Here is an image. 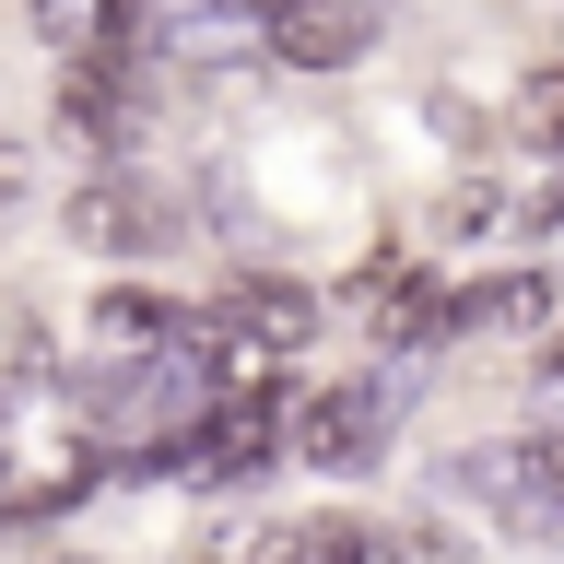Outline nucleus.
Masks as SVG:
<instances>
[{
	"instance_id": "f257e3e1",
	"label": "nucleus",
	"mask_w": 564,
	"mask_h": 564,
	"mask_svg": "<svg viewBox=\"0 0 564 564\" xmlns=\"http://www.w3.org/2000/svg\"><path fill=\"white\" fill-rule=\"evenodd\" d=\"M282 447H294V388H247V400H212L200 412V435L176 447V470L212 482V494H236V482H259Z\"/></svg>"
},
{
	"instance_id": "f03ea898",
	"label": "nucleus",
	"mask_w": 564,
	"mask_h": 564,
	"mask_svg": "<svg viewBox=\"0 0 564 564\" xmlns=\"http://www.w3.org/2000/svg\"><path fill=\"white\" fill-rule=\"evenodd\" d=\"M388 423H400V377H329L317 400H294V458L306 470H365L388 447Z\"/></svg>"
},
{
	"instance_id": "7ed1b4c3",
	"label": "nucleus",
	"mask_w": 564,
	"mask_h": 564,
	"mask_svg": "<svg viewBox=\"0 0 564 564\" xmlns=\"http://www.w3.org/2000/svg\"><path fill=\"white\" fill-rule=\"evenodd\" d=\"M106 470V447L83 435V412H59L47 435H24V447H0V529H24V518H59L70 494Z\"/></svg>"
},
{
	"instance_id": "20e7f679",
	"label": "nucleus",
	"mask_w": 564,
	"mask_h": 564,
	"mask_svg": "<svg viewBox=\"0 0 564 564\" xmlns=\"http://www.w3.org/2000/svg\"><path fill=\"white\" fill-rule=\"evenodd\" d=\"M388 0H294V12H271V59L282 70H352L365 47H377Z\"/></svg>"
},
{
	"instance_id": "39448f33",
	"label": "nucleus",
	"mask_w": 564,
	"mask_h": 564,
	"mask_svg": "<svg viewBox=\"0 0 564 564\" xmlns=\"http://www.w3.org/2000/svg\"><path fill=\"white\" fill-rule=\"evenodd\" d=\"M165 59L176 70H259V59H271V12H247V0L176 12V24H165Z\"/></svg>"
},
{
	"instance_id": "423d86ee",
	"label": "nucleus",
	"mask_w": 564,
	"mask_h": 564,
	"mask_svg": "<svg viewBox=\"0 0 564 564\" xmlns=\"http://www.w3.org/2000/svg\"><path fill=\"white\" fill-rule=\"evenodd\" d=\"M212 317H224V329H247V341L282 365V352H306V341H317V317H329V306H317L306 282H271V271H259V282H236Z\"/></svg>"
},
{
	"instance_id": "0eeeda50",
	"label": "nucleus",
	"mask_w": 564,
	"mask_h": 564,
	"mask_svg": "<svg viewBox=\"0 0 564 564\" xmlns=\"http://www.w3.org/2000/svg\"><path fill=\"white\" fill-rule=\"evenodd\" d=\"M70 236L83 247H165L176 236V212L141 188V176H95L83 200H70Z\"/></svg>"
},
{
	"instance_id": "6e6552de",
	"label": "nucleus",
	"mask_w": 564,
	"mask_h": 564,
	"mask_svg": "<svg viewBox=\"0 0 564 564\" xmlns=\"http://www.w3.org/2000/svg\"><path fill=\"white\" fill-rule=\"evenodd\" d=\"M130 70H118V47H106V59H70L59 70V130L70 141H130Z\"/></svg>"
},
{
	"instance_id": "1a4fd4ad",
	"label": "nucleus",
	"mask_w": 564,
	"mask_h": 564,
	"mask_svg": "<svg viewBox=\"0 0 564 564\" xmlns=\"http://www.w3.org/2000/svg\"><path fill=\"white\" fill-rule=\"evenodd\" d=\"M553 306H564L553 271H494V282H470V329H541Z\"/></svg>"
},
{
	"instance_id": "9d476101",
	"label": "nucleus",
	"mask_w": 564,
	"mask_h": 564,
	"mask_svg": "<svg viewBox=\"0 0 564 564\" xmlns=\"http://www.w3.org/2000/svg\"><path fill=\"white\" fill-rule=\"evenodd\" d=\"M35 35L59 59H106L118 47V0H35Z\"/></svg>"
},
{
	"instance_id": "9b49d317",
	"label": "nucleus",
	"mask_w": 564,
	"mask_h": 564,
	"mask_svg": "<svg viewBox=\"0 0 564 564\" xmlns=\"http://www.w3.org/2000/svg\"><path fill=\"white\" fill-rule=\"evenodd\" d=\"M506 130L529 141V153H564V59H541L518 83V106H506Z\"/></svg>"
},
{
	"instance_id": "f8f14e48",
	"label": "nucleus",
	"mask_w": 564,
	"mask_h": 564,
	"mask_svg": "<svg viewBox=\"0 0 564 564\" xmlns=\"http://www.w3.org/2000/svg\"><path fill=\"white\" fill-rule=\"evenodd\" d=\"M95 341H118V352H153V341H176V317L153 306V294H106V306H95Z\"/></svg>"
},
{
	"instance_id": "ddd939ff",
	"label": "nucleus",
	"mask_w": 564,
	"mask_h": 564,
	"mask_svg": "<svg viewBox=\"0 0 564 564\" xmlns=\"http://www.w3.org/2000/svg\"><path fill=\"white\" fill-rule=\"evenodd\" d=\"M435 224H447V236H482V224H506V200H494V176H458L447 200H435Z\"/></svg>"
},
{
	"instance_id": "4468645a",
	"label": "nucleus",
	"mask_w": 564,
	"mask_h": 564,
	"mask_svg": "<svg viewBox=\"0 0 564 564\" xmlns=\"http://www.w3.org/2000/svg\"><path fill=\"white\" fill-rule=\"evenodd\" d=\"M423 118H435V141H458V153H482V118H470V106H458V95H435V106H423Z\"/></svg>"
},
{
	"instance_id": "2eb2a0df",
	"label": "nucleus",
	"mask_w": 564,
	"mask_h": 564,
	"mask_svg": "<svg viewBox=\"0 0 564 564\" xmlns=\"http://www.w3.org/2000/svg\"><path fill=\"white\" fill-rule=\"evenodd\" d=\"M24 200V141H0V212Z\"/></svg>"
},
{
	"instance_id": "dca6fc26",
	"label": "nucleus",
	"mask_w": 564,
	"mask_h": 564,
	"mask_svg": "<svg viewBox=\"0 0 564 564\" xmlns=\"http://www.w3.org/2000/svg\"><path fill=\"white\" fill-rule=\"evenodd\" d=\"M247 12H294V0H247Z\"/></svg>"
},
{
	"instance_id": "f3484780",
	"label": "nucleus",
	"mask_w": 564,
	"mask_h": 564,
	"mask_svg": "<svg viewBox=\"0 0 564 564\" xmlns=\"http://www.w3.org/2000/svg\"><path fill=\"white\" fill-rule=\"evenodd\" d=\"M0 400H12V388H0Z\"/></svg>"
}]
</instances>
